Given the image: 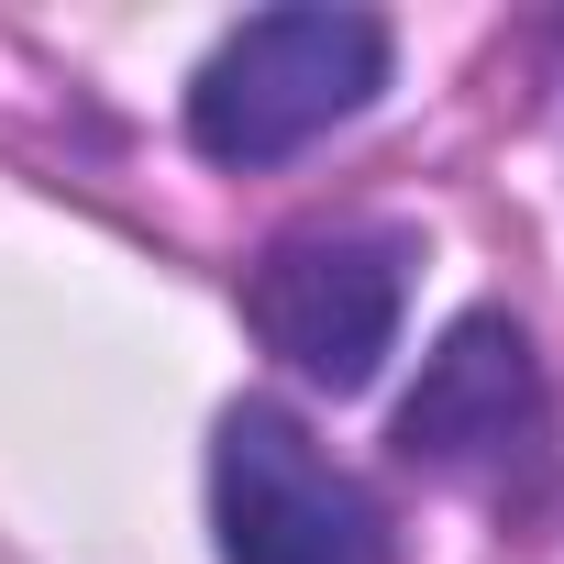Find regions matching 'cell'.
Returning <instances> with one entry per match:
<instances>
[{
	"label": "cell",
	"instance_id": "cell-3",
	"mask_svg": "<svg viewBox=\"0 0 564 564\" xmlns=\"http://www.w3.org/2000/svg\"><path fill=\"white\" fill-rule=\"evenodd\" d=\"M399 454L476 498H531L553 476V388L509 311H465L421 355V388L399 399Z\"/></svg>",
	"mask_w": 564,
	"mask_h": 564
},
{
	"label": "cell",
	"instance_id": "cell-1",
	"mask_svg": "<svg viewBox=\"0 0 564 564\" xmlns=\"http://www.w3.org/2000/svg\"><path fill=\"white\" fill-rule=\"evenodd\" d=\"M388 89V23L377 12H333V0H300V12H254L232 23L199 78H188V144L210 166H289L300 144H322L333 122H355Z\"/></svg>",
	"mask_w": 564,
	"mask_h": 564
},
{
	"label": "cell",
	"instance_id": "cell-2",
	"mask_svg": "<svg viewBox=\"0 0 564 564\" xmlns=\"http://www.w3.org/2000/svg\"><path fill=\"white\" fill-rule=\"evenodd\" d=\"M410 265L421 243L388 232V221H311L289 243H265L254 276H243V322L254 344L311 377V388H366L399 344V311H410Z\"/></svg>",
	"mask_w": 564,
	"mask_h": 564
},
{
	"label": "cell",
	"instance_id": "cell-4",
	"mask_svg": "<svg viewBox=\"0 0 564 564\" xmlns=\"http://www.w3.org/2000/svg\"><path fill=\"white\" fill-rule=\"evenodd\" d=\"M210 542L221 564H388L377 498L276 399H232L210 432Z\"/></svg>",
	"mask_w": 564,
	"mask_h": 564
}]
</instances>
